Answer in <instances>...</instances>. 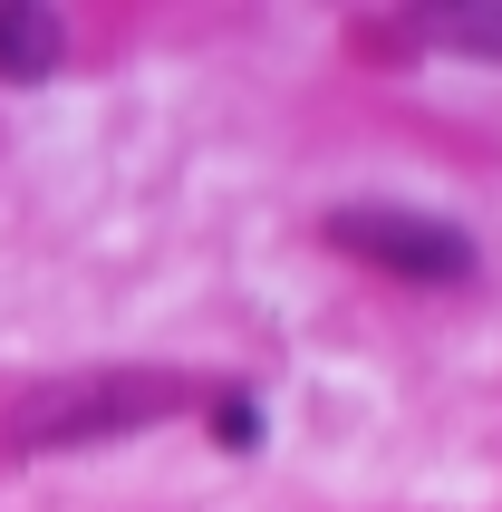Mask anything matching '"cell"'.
I'll return each mask as SVG.
<instances>
[{"mask_svg": "<svg viewBox=\"0 0 502 512\" xmlns=\"http://www.w3.org/2000/svg\"><path fill=\"white\" fill-rule=\"evenodd\" d=\"M406 39H435L454 58H502V0H445V10L406 20Z\"/></svg>", "mask_w": 502, "mask_h": 512, "instance_id": "277c9868", "label": "cell"}, {"mask_svg": "<svg viewBox=\"0 0 502 512\" xmlns=\"http://www.w3.org/2000/svg\"><path fill=\"white\" fill-rule=\"evenodd\" d=\"M194 406V377L174 368H78V377H49L10 406L0 445L20 455H68V445H116V435H145Z\"/></svg>", "mask_w": 502, "mask_h": 512, "instance_id": "6da1fadb", "label": "cell"}, {"mask_svg": "<svg viewBox=\"0 0 502 512\" xmlns=\"http://www.w3.org/2000/svg\"><path fill=\"white\" fill-rule=\"evenodd\" d=\"M329 252L348 261H377V271H396V281H474V232H454L445 213H416V203H338L329 223Z\"/></svg>", "mask_w": 502, "mask_h": 512, "instance_id": "7a4b0ae2", "label": "cell"}, {"mask_svg": "<svg viewBox=\"0 0 502 512\" xmlns=\"http://www.w3.org/2000/svg\"><path fill=\"white\" fill-rule=\"evenodd\" d=\"M213 445H232V455H242V445H261V406L223 387V397H213Z\"/></svg>", "mask_w": 502, "mask_h": 512, "instance_id": "5b68a950", "label": "cell"}, {"mask_svg": "<svg viewBox=\"0 0 502 512\" xmlns=\"http://www.w3.org/2000/svg\"><path fill=\"white\" fill-rule=\"evenodd\" d=\"M68 58V20L49 0H0V78H58Z\"/></svg>", "mask_w": 502, "mask_h": 512, "instance_id": "3957f363", "label": "cell"}]
</instances>
